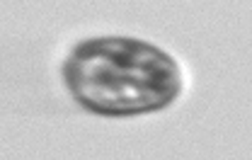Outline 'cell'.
Masks as SVG:
<instances>
[{
    "label": "cell",
    "instance_id": "6da1fadb",
    "mask_svg": "<svg viewBox=\"0 0 252 160\" xmlns=\"http://www.w3.org/2000/svg\"><path fill=\"white\" fill-rule=\"evenodd\" d=\"M73 99L102 117H136L170 107L182 93V70L160 46L133 36H93L63 64Z\"/></svg>",
    "mask_w": 252,
    "mask_h": 160
}]
</instances>
